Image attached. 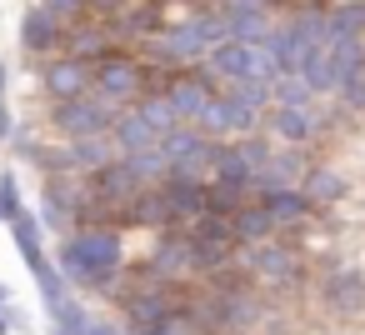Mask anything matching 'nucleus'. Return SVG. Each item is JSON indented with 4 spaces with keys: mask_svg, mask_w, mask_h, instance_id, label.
<instances>
[{
    "mask_svg": "<svg viewBox=\"0 0 365 335\" xmlns=\"http://www.w3.org/2000/svg\"><path fill=\"white\" fill-rule=\"evenodd\" d=\"M51 255H56V265H61V275L76 295L86 290V295H110L115 300V290L130 275L125 235L115 225H81V230L61 235Z\"/></svg>",
    "mask_w": 365,
    "mask_h": 335,
    "instance_id": "f257e3e1",
    "label": "nucleus"
},
{
    "mask_svg": "<svg viewBox=\"0 0 365 335\" xmlns=\"http://www.w3.org/2000/svg\"><path fill=\"white\" fill-rule=\"evenodd\" d=\"M91 335H125L120 320H91Z\"/></svg>",
    "mask_w": 365,
    "mask_h": 335,
    "instance_id": "a211bd4d",
    "label": "nucleus"
},
{
    "mask_svg": "<svg viewBox=\"0 0 365 335\" xmlns=\"http://www.w3.org/2000/svg\"><path fill=\"white\" fill-rule=\"evenodd\" d=\"M200 71H205L215 86H235V81H275L265 46H245V41H220V46L200 61Z\"/></svg>",
    "mask_w": 365,
    "mask_h": 335,
    "instance_id": "20e7f679",
    "label": "nucleus"
},
{
    "mask_svg": "<svg viewBox=\"0 0 365 335\" xmlns=\"http://www.w3.org/2000/svg\"><path fill=\"white\" fill-rule=\"evenodd\" d=\"M310 165H315V160H310V150H300V145H275V150H270V160H265V170L255 175V195L300 185Z\"/></svg>",
    "mask_w": 365,
    "mask_h": 335,
    "instance_id": "1a4fd4ad",
    "label": "nucleus"
},
{
    "mask_svg": "<svg viewBox=\"0 0 365 335\" xmlns=\"http://www.w3.org/2000/svg\"><path fill=\"white\" fill-rule=\"evenodd\" d=\"M61 46H66V26L46 6H31L26 21H21V51L36 56V61H51V56H61Z\"/></svg>",
    "mask_w": 365,
    "mask_h": 335,
    "instance_id": "9d476101",
    "label": "nucleus"
},
{
    "mask_svg": "<svg viewBox=\"0 0 365 335\" xmlns=\"http://www.w3.org/2000/svg\"><path fill=\"white\" fill-rule=\"evenodd\" d=\"M0 105H6V66H0Z\"/></svg>",
    "mask_w": 365,
    "mask_h": 335,
    "instance_id": "6ab92c4d",
    "label": "nucleus"
},
{
    "mask_svg": "<svg viewBox=\"0 0 365 335\" xmlns=\"http://www.w3.org/2000/svg\"><path fill=\"white\" fill-rule=\"evenodd\" d=\"M345 41H365V0L325 6V46H345Z\"/></svg>",
    "mask_w": 365,
    "mask_h": 335,
    "instance_id": "2eb2a0df",
    "label": "nucleus"
},
{
    "mask_svg": "<svg viewBox=\"0 0 365 335\" xmlns=\"http://www.w3.org/2000/svg\"><path fill=\"white\" fill-rule=\"evenodd\" d=\"M36 6H46V11H51V16H56L66 31H71V26H81V21L91 16V6H86V0H36Z\"/></svg>",
    "mask_w": 365,
    "mask_h": 335,
    "instance_id": "dca6fc26",
    "label": "nucleus"
},
{
    "mask_svg": "<svg viewBox=\"0 0 365 335\" xmlns=\"http://www.w3.org/2000/svg\"><path fill=\"white\" fill-rule=\"evenodd\" d=\"M315 295H320V305L330 310V315H360L365 310V270L360 265H325L320 275H315Z\"/></svg>",
    "mask_w": 365,
    "mask_h": 335,
    "instance_id": "423d86ee",
    "label": "nucleus"
},
{
    "mask_svg": "<svg viewBox=\"0 0 365 335\" xmlns=\"http://www.w3.org/2000/svg\"><path fill=\"white\" fill-rule=\"evenodd\" d=\"M16 325H21V310H16V295L0 285V335H16Z\"/></svg>",
    "mask_w": 365,
    "mask_h": 335,
    "instance_id": "f3484780",
    "label": "nucleus"
},
{
    "mask_svg": "<svg viewBox=\"0 0 365 335\" xmlns=\"http://www.w3.org/2000/svg\"><path fill=\"white\" fill-rule=\"evenodd\" d=\"M225 335H255V330H225Z\"/></svg>",
    "mask_w": 365,
    "mask_h": 335,
    "instance_id": "aec40b11",
    "label": "nucleus"
},
{
    "mask_svg": "<svg viewBox=\"0 0 365 335\" xmlns=\"http://www.w3.org/2000/svg\"><path fill=\"white\" fill-rule=\"evenodd\" d=\"M300 190H305V200L315 205V210H330V205H340L345 195H350V180L335 170V165H325V160H315L310 170H305V180H300Z\"/></svg>",
    "mask_w": 365,
    "mask_h": 335,
    "instance_id": "ddd939ff",
    "label": "nucleus"
},
{
    "mask_svg": "<svg viewBox=\"0 0 365 335\" xmlns=\"http://www.w3.org/2000/svg\"><path fill=\"white\" fill-rule=\"evenodd\" d=\"M260 130H265V140H275V145H300V150H310V145L325 135V125H320V110H315V105H310V110L270 105Z\"/></svg>",
    "mask_w": 365,
    "mask_h": 335,
    "instance_id": "6e6552de",
    "label": "nucleus"
},
{
    "mask_svg": "<svg viewBox=\"0 0 365 335\" xmlns=\"http://www.w3.org/2000/svg\"><path fill=\"white\" fill-rule=\"evenodd\" d=\"M230 235H235V245L245 250V245H265V240H275L280 225H275V215H270L260 200H245V205L230 215Z\"/></svg>",
    "mask_w": 365,
    "mask_h": 335,
    "instance_id": "4468645a",
    "label": "nucleus"
},
{
    "mask_svg": "<svg viewBox=\"0 0 365 335\" xmlns=\"http://www.w3.org/2000/svg\"><path fill=\"white\" fill-rule=\"evenodd\" d=\"M145 91H150V61H140L135 51L115 46V51H106V56L96 61V86H91V96H101L110 110H130Z\"/></svg>",
    "mask_w": 365,
    "mask_h": 335,
    "instance_id": "7ed1b4c3",
    "label": "nucleus"
},
{
    "mask_svg": "<svg viewBox=\"0 0 365 335\" xmlns=\"http://www.w3.org/2000/svg\"><path fill=\"white\" fill-rule=\"evenodd\" d=\"M110 145H115L120 155H140V150H155V145H160V130L130 105V110L115 115V125H110Z\"/></svg>",
    "mask_w": 365,
    "mask_h": 335,
    "instance_id": "f8f14e48",
    "label": "nucleus"
},
{
    "mask_svg": "<svg viewBox=\"0 0 365 335\" xmlns=\"http://www.w3.org/2000/svg\"><path fill=\"white\" fill-rule=\"evenodd\" d=\"M0 225H6V205H0Z\"/></svg>",
    "mask_w": 365,
    "mask_h": 335,
    "instance_id": "412c9836",
    "label": "nucleus"
},
{
    "mask_svg": "<svg viewBox=\"0 0 365 335\" xmlns=\"http://www.w3.org/2000/svg\"><path fill=\"white\" fill-rule=\"evenodd\" d=\"M115 115H120V110H110L101 96L61 100V105H51V110H46V120H51L56 140H91V135H110Z\"/></svg>",
    "mask_w": 365,
    "mask_h": 335,
    "instance_id": "39448f33",
    "label": "nucleus"
},
{
    "mask_svg": "<svg viewBox=\"0 0 365 335\" xmlns=\"http://www.w3.org/2000/svg\"><path fill=\"white\" fill-rule=\"evenodd\" d=\"M91 86H96V66L81 61V56H66V51H61V56H51V61L41 66V91H46L51 105L91 96Z\"/></svg>",
    "mask_w": 365,
    "mask_h": 335,
    "instance_id": "0eeeda50",
    "label": "nucleus"
},
{
    "mask_svg": "<svg viewBox=\"0 0 365 335\" xmlns=\"http://www.w3.org/2000/svg\"><path fill=\"white\" fill-rule=\"evenodd\" d=\"M255 200L275 215V225H280V235H285V240H290V235H300V230L320 215V210L305 200V190H300V185H290V190H265V195H255Z\"/></svg>",
    "mask_w": 365,
    "mask_h": 335,
    "instance_id": "9b49d317",
    "label": "nucleus"
},
{
    "mask_svg": "<svg viewBox=\"0 0 365 335\" xmlns=\"http://www.w3.org/2000/svg\"><path fill=\"white\" fill-rule=\"evenodd\" d=\"M235 270H240L255 290H270V295H290V290H300V285L310 280V260H305L300 245L285 240V235H275V240H265V245H245V250L235 255Z\"/></svg>",
    "mask_w": 365,
    "mask_h": 335,
    "instance_id": "f03ea898",
    "label": "nucleus"
}]
</instances>
